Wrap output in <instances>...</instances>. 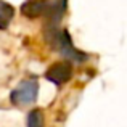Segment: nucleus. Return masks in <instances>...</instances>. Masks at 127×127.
<instances>
[{
    "mask_svg": "<svg viewBox=\"0 0 127 127\" xmlns=\"http://www.w3.org/2000/svg\"><path fill=\"white\" fill-rule=\"evenodd\" d=\"M43 37L48 47L58 52L64 60L71 63H85L89 55L82 50H77L72 43V39L66 29H61L60 24H45L43 26Z\"/></svg>",
    "mask_w": 127,
    "mask_h": 127,
    "instance_id": "obj_1",
    "label": "nucleus"
},
{
    "mask_svg": "<svg viewBox=\"0 0 127 127\" xmlns=\"http://www.w3.org/2000/svg\"><path fill=\"white\" fill-rule=\"evenodd\" d=\"M13 16H15V8L5 0H0V31H5L8 28Z\"/></svg>",
    "mask_w": 127,
    "mask_h": 127,
    "instance_id": "obj_5",
    "label": "nucleus"
},
{
    "mask_svg": "<svg viewBox=\"0 0 127 127\" xmlns=\"http://www.w3.org/2000/svg\"><path fill=\"white\" fill-rule=\"evenodd\" d=\"M71 77H72V64L68 60L52 64L45 72V79L55 85L66 84V82L71 81Z\"/></svg>",
    "mask_w": 127,
    "mask_h": 127,
    "instance_id": "obj_3",
    "label": "nucleus"
},
{
    "mask_svg": "<svg viewBox=\"0 0 127 127\" xmlns=\"http://www.w3.org/2000/svg\"><path fill=\"white\" fill-rule=\"evenodd\" d=\"M52 0H26L21 5V13L28 18H45Z\"/></svg>",
    "mask_w": 127,
    "mask_h": 127,
    "instance_id": "obj_4",
    "label": "nucleus"
},
{
    "mask_svg": "<svg viewBox=\"0 0 127 127\" xmlns=\"http://www.w3.org/2000/svg\"><path fill=\"white\" fill-rule=\"evenodd\" d=\"M45 126V116L43 111L39 108H34L28 113L26 118V127H43Z\"/></svg>",
    "mask_w": 127,
    "mask_h": 127,
    "instance_id": "obj_6",
    "label": "nucleus"
},
{
    "mask_svg": "<svg viewBox=\"0 0 127 127\" xmlns=\"http://www.w3.org/2000/svg\"><path fill=\"white\" fill-rule=\"evenodd\" d=\"M39 95V82L37 79H24L18 84L16 89L10 93V101L16 106H28L37 100Z\"/></svg>",
    "mask_w": 127,
    "mask_h": 127,
    "instance_id": "obj_2",
    "label": "nucleus"
}]
</instances>
